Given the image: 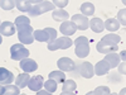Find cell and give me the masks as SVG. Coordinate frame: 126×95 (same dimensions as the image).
<instances>
[{"label":"cell","mask_w":126,"mask_h":95,"mask_svg":"<svg viewBox=\"0 0 126 95\" xmlns=\"http://www.w3.org/2000/svg\"><path fill=\"white\" fill-rule=\"evenodd\" d=\"M122 3H124V4H125V5H126V0H124V1H122Z\"/></svg>","instance_id":"cell-40"},{"label":"cell","mask_w":126,"mask_h":95,"mask_svg":"<svg viewBox=\"0 0 126 95\" xmlns=\"http://www.w3.org/2000/svg\"><path fill=\"white\" fill-rule=\"evenodd\" d=\"M102 42H107V43H111V45H117L119 42L121 41L120 36L119 34H106V36H103Z\"/></svg>","instance_id":"cell-26"},{"label":"cell","mask_w":126,"mask_h":95,"mask_svg":"<svg viewBox=\"0 0 126 95\" xmlns=\"http://www.w3.org/2000/svg\"><path fill=\"white\" fill-rule=\"evenodd\" d=\"M119 67V72L122 73V75H126V62H122L117 66Z\"/></svg>","instance_id":"cell-34"},{"label":"cell","mask_w":126,"mask_h":95,"mask_svg":"<svg viewBox=\"0 0 126 95\" xmlns=\"http://www.w3.org/2000/svg\"><path fill=\"white\" fill-rule=\"evenodd\" d=\"M59 30L62 34H64V37H68V36H72L76 33L77 30V27L76 24L72 22V20H67V22H63L59 27Z\"/></svg>","instance_id":"cell-11"},{"label":"cell","mask_w":126,"mask_h":95,"mask_svg":"<svg viewBox=\"0 0 126 95\" xmlns=\"http://www.w3.org/2000/svg\"><path fill=\"white\" fill-rule=\"evenodd\" d=\"M19 66L25 73H30V72H34L38 69V63L32 58H24L23 61H20Z\"/></svg>","instance_id":"cell-10"},{"label":"cell","mask_w":126,"mask_h":95,"mask_svg":"<svg viewBox=\"0 0 126 95\" xmlns=\"http://www.w3.org/2000/svg\"><path fill=\"white\" fill-rule=\"evenodd\" d=\"M73 45V42L69 37H59L52 43H49L47 47L49 51H57V49H67Z\"/></svg>","instance_id":"cell-6"},{"label":"cell","mask_w":126,"mask_h":95,"mask_svg":"<svg viewBox=\"0 0 126 95\" xmlns=\"http://www.w3.org/2000/svg\"><path fill=\"white\" fill-rule=\"evenodd\" d=\"M90 27L94 33H101V32L105 29V23L100 18H92L90 20Z\"/></svg>","instance_id":"cell-18"},{"label":"cell","mask_w":126,"mask_h":95,"mask_svg":"<svg viewBox=\"0 0 126 95\" xmlns=\"http://www.w3.org/2000/svg\"><path fill=\"white\" fill-rule=\"evenodd\" d=\"M37 95H38V94H37Z\"/></svg>","instance_id":"cell-44"},{"label":"cell","mask_w":126,"mask_h":95,"mask_svg":"<svg viewBox=\"0 0 126 95\" xmlns=\"http://www.w3.org/2000/svg\"><path fill=\"white\" fill-rule=\"evenodd\" d=\"M52 17H53L54 20H57V22H67L68 18H69V14L66 12V10L63 9H58V10H54L53 14H52Z\"/></svg>","instance_id":"cell-22"},{"label":"cell","mask_w":126,"mask_h":95,"mask_svg":"<svg viewBox=\"0 0 126 95\" xmlns=\"http://www.w3.org/2000/svg\"><path fill=\"white\" fill-rule=\"evenodd\" d=\"M119 95H126V88H124V89H121V91L119 93Z\"/></svg>","instance_id":"cell-38"},{"label":"cell","mask_w":126,"mask_h":95,"mask_svg":"<svg viewBox=\"0 0 126 95\" xmlns=\"http://www.w3.org/2000/svg\"><path fill=\"white\" fill-rule=\"evenodd\" d=\"M120 57H121V60H122L124 62H126V51H125V49L120 52Z\"/></svg>","instance_id":"cell-35"},{"label":"cell","mask_w":126,"mask_h":95,"mask_svg":"<svg viewBox=\"0 0 126 95\" xmlns=\"http://www.w3.org/2000/svg\"><path fill=\"white\" fill-rule=\"evenodd\" d=\"M54 4L52 1H37L34 4V6L30 9V12L28 14H30L32 17H37V15H40L46 12H49V10H53L54 9Z\"/></svg>","instance_id":"cell-4"},{"label":"cell","mask_w":126,"mask_h":95,"mask_svg":"<svg viewBox=\"0 0 126 95\" xmlns=\"http://www.w3.org/2000/svg\"><path fill=\"white\" fill-rule=\"evenodd\" d=\"M90 42L86 37H78L75 41V45H76V49H75V53L77 55V57L79 58H85L86 56L90 55Z\"/></svg>","instance_id":"cell-3"},{"label":"cell","mask_w":126,"mask_h":95,"mask_svg":"<svg viewBox=\"0 0 126 95\" xmlns=\"http://www.w3.org/2000/svg\"><path fill=\"white\" fill-rule=\"evenodd\" d=\"M57 66L63 72H72V71H75L76 67H77L75 61L71 60L69 57H61L57 61Z\"/></svg>","instance_id":"cell-8"},{"label":"cell","mask_w":126,"mask_h":95,"mask_svg":"<svg viewBox=\"0 0 126 95\" xmlns=\"http://www.w3.org/2000/svg\"><path fill=\"white\" fill-rule=\"evenodd\" d=\"M86 95H96V94H94V91H90V93H87Z\"/></svg>","instance_id":"cell-39"},{"label":"cell","mask_w":126,"mask_h":95,"mask_svg":"<svg viewBox=\"0 0 126 95\" xmlns=\"http://www.w3.org/2000/svg\"><path fill=\"white\" fill-rule=\"evenodd\" d=\"M49 93L47 91V90H40V91H38V95H48Z\"/></svg>","instance_id":"cell-36"},{"label":"cell","mask_w":126,"mask_h":95,"mask_svg":"<svg viewBox=\"0 0 126 95\" xmlns=\"http://www.w3.org/2000/svg\"><path fill=\"white\" fill-rule=\"evenodd\" d=\"M117 20L119 23L126 27V9H121L119 10V14H117Z\"/></svg>","instance_id":"cell-32"},{"label":"cell","mask_w":126,"mask_h":95,"mask_svg":"<svg viewBox=\"0 0 126 95\" xmlns=\"http://www.w3.org/2000/svg\"><path fill=\"white\" fill-rule=\"evenodd\" d=\"M81 12L85 17H91L94 14V5L90 1H85L81 5Z\"/></svg>","instance_id":"cell-24"},{"label":"cell","mask_w":126,"mask_h":95,"mask_svg":"<svg viewBox=\"0 0 126 95\" xmlns=\"http://www.w3.org/2000/svg\"><path fill=\"white\" fill-rule=\"evenodd\" d=\"M0 5H1V8L4 10H10L14 6H16V1L15 0H1V1H0Z\"/></svg>","instance_id":"cell-30"},{"label":"cell","mask_w":126,"mask_h":95,"mask_svg":"<svg viewBox=\"0 0 126 95\" xmlns=\"http://www.w3.org/2000/svg\"><path fill=\"white\" fill-rule=\"evenodd\" d=\"M15 28H16L15 24L12 22H3L0 25V33H1V36L10 37L15 33Z\"/></svg>","instance_id":"cell-16"},{"label":"cell","mask_w":126,"mask_h":95,"mask_svg":"<svg viewBox=\"0 0 126 95\" xmlns=\"http://www.w3.org/2000/svg\"><path fill=\"white\" fill-rule=\"evenodd\" d=\"M111 95H119V94H116V93H113V94H111Z\"/></svg>","instance_id":"cell-41"},{"label":"cell","mask_w":126,"mask_h":95,"mask_svg":"<svg viewBox=\"0 0 126 95\" xmlns=\"http://www.w3.org/2000/svg\"><path fill=\"white\" fill-rule=\"evenodd\" d=\"M57 30L54 28H46V29H37L34 30V39L38 42H47V43H52L57 38Z\"/></svg>","instance_id":"cell-1"},{"label":"cell","mask_w":126,"mask_h":95,"mask_svg":"<svg viewBox=\"0 0 126 95\" xmlns=\"http://www.w3.org/2000/svg\"><path fill=\"white\" fill-rule=\"evenodd\" d=\"M35 3L37 1H30V0H16V8L23 13H29Z\"/></svg>","instance_id":"cell-17"},{"label":"cell","mask_w":126,"mask_h":95,"mask_svg":"<svg viewBox=\"0 0 126 95\" xmlns=\"http://www.w3.org/2000/svg\"><path fill=\"white\" fill-rule=\"evenodd\" d=\"M96 48H97V51L100 52V53L109 55V53H112V52L117 51V45H111V43H107V42L100 41L96 45Z\"/></svg>","instance_id":"cell-12"},{"label":"cell","mask_w":126,"mask_h":95,"mask_svg":"<svg viewBox=\"0 0 126 95\" xmlns=\"http://www.w3.org/2000/svg\"><path fill=\"white\" fill-rule=\"evenodd\" d=\"M48 95H52V93H49V94H48Z\"/></svg>","instance_id":"cell-42"},{"label":"cell","mask_w":126,"mask_h":95,"mask_svg":"<svg viewBox=\"0 0 126 95\" xmlns=\"http://www.w3.org/2000/svg\"><path fill=\"white\" fill-rule=\"evenodd\" d=\"M72 22L76 24L77 29H79V30H86L90 27V20L83 14H75L72 17Z\"/></svg>","instance_id":"cell-9"},{"label":"cell","mask_w":126,"mask_h":95,"mask_svg":"<svg viewBox=\"0 0 126 95\" xmlns=\"http://www.w3.org/2000/svg\"><path fill=\"white\" fill-rule=\"evenodd\" d=\"M42 86H44V79H43V76H40V75L33 76L30 79L29 85H28V88L32 91H40Z\"/></svg>","instance_id":"cell-13"},{"label":"cell","mask_w":126,"mask_h":95,"mask_svg":"<svg viewBox=\"0 0 126 95\" xmlns=\"http://www.w3.org/2000/svg\"><path fill=\"white\" fill-rule=\"evenodd\" d=\"M61 95H76L75 93H68V91H62Z\"/></svg>","instance_id":"cell-37"},{"label":"cell","mask_w":126,"mask_h":95,"mask_svg":"<svg viewBox=\"0 0 126 95\" xmlns=\"http://www.w3.org/2000/svg\"><path fill=\"white\" fill-rule=\"evenodd\" d=\"M20 95H25V94H20Z\"/></svg>","instance_id":"cell-43"},{"label":"cell","mask_w":126,"mask_h":95,"mask_svg":"<svg viewBox=\"0 0 126 95\" xmlns=\"http://www.w3.org/2000/svg\"><path fill=\"white\" fill-rule=\"evenodd\" d=\"M14 24H15L16 28H19V27H24V25L30 24V20H29V18L25 17V15H19V17H16Z\"/></svg>","instance_id":"cell-28"},{"label":"cell","mask_w":126,"mask_h":95,"mask_svg":"<svg viewBox=\"0 0 126 95\" xmlns=\"http://www.w3.org/2000/svg\"><path fill=\"white\" fill-rule=\"evenodd\" d=\"M105 28L110 32H116L120 28V23L116 18H109L106 22H105Z\"/></svg>","instance_id":"cell-23"},{"label":"cell","mask_w":126,"mask_h":95,"mask_svg":"<svg viewBox=\"0 0 126 95\" xmlns=\"http://www.w3.org/2000/svg\"><path fill=\"white\" fill-rule=\"evenodd\" d=\"M14 81V75L12 71L6 70L5 67H0V82L3 85H9Z\"/></svg>","instance_id":"cell-15"},{"label":"cell","mask_w":126,"mask_h":95,"mask_svg":"<svg viewBox=\"0 0 126 95\" xmlns=\"http://www.w3.org/2000/svg\"><path fill=\"white\" fill-rule=\"evenodd\" d=\"M30 76L28 75V73H20V75H18V77L15 79V84L18 85V88L19 89H23V88H25V86H28L29 85V81H30Z\"/></svg>","instance_id":"cell-20"},{"label":"cell","mask_w":126,"mask_h":95,"mask_svg":"<svg viewBox=\"0 0 126 95\" xmlns=\"http://www.w3.org/2000/svg\"><path fill=\"white\" fill-rule=\"evenodd\" d=\"M48 77L50 80L57 81L58 84H63L66 81V75H64V72H63V71H52L48 75Z\"/></svg>","instance_id":"cell-25"},{"label":"cell","mask_w":126,"mask_h":95,"mask_svg":"<svg viewBox=\"0 0 126 95\" xmlns=\"http://www.w3.org/2000/svg\"><path fill=\"white\" fill-rule=\"evenodd\" d=\"M44 88H46V90H47L48 93H54V91L57 90V88H58V82L54 81V80L48 79V80L44 82Z\"/></svg>","instance_id":"cell-29"},{"label":"cell","mask_w":126,"mask_h":95,"mask_svg":"<svg viewBox=\"0 0 126 95\" xmlns=\"http://www.w3.org/2000/svg\"><path fill=\"white\" fill-rule=\"evenodd\" d=\"M94 94L96 95H111V91L109 86H97L96 90H94Z\"/></svg>","instance_id":"cell-31"},{"label":"cell","mask_w":126,"mask_h":95,"mask_svg":"<svg viewBox=\"0 0 126 95\" xmlns=\"http://www.w3.org/2000/svg\"><path fill=\"white\" fill-rule=\"evenodd\" d=\"M18 30V38L22 45H32L34 42V29L30 24L19 27L16 28Z\"/></svg>","instance_id":"cell-2"},{"label":"cell","mask_w":126,"mask_h":95,"mask_svg":"<svg viewBox=\"0 0 126 95\" xmlns=\"http://www.w3.org/2000/svg\"><path fill=\"white\" fill-rule=\"evenodd\" d=\"M77 85L76 82L73 80H66L64 82H63V86H62V91H68V93H73L76 90Z\"/></svg>","instance_id":"cell-27"},{"label":"cell","mask_w":126,"mask_h":95,"mask_svg":"<svg viewBox=\"0 0 126 95\" xmlns=\"http://www.w3.org/2000/svg\"><path fill=\"white\" fill-rule=\"evenodd\" d=\"M52 3H53L56 6H58V8H63V6H66L68 4V0H53Z\"/></svg>","instance_id":"cell-33"},{"label":"cell","mask_w":126,"mask_h":95,"mask_svg":"<svg viewBox=\"0 0 126 95\" xmlns=\"http://www.w3.org/2000/svg\"><path fill=\"white\" fill-rule=\"evenodd\" d=\"M1 95H20L19 88L15 85H3L0 90Z\"/></svg>","instance_id":"cell-21"},{"label":"cell","mask_w":126,"mask_h":95,"mask_svg":"<svg viewBox=\"0 0 126 95\" xmlns=\"http://www.w3.org/2000/svg\"><path fill=\"white\" fill-rule=\"evenodd\" d=\"M10 57L12 60H15V61H23L24 58H28L29 56V51L22 45V43H16V45H13L10 47Z\"/></svg>","instance_id":"cell-5"},{"label":"cell","mask_w":126,"mask_h":95,"mask_svg":"<svg viewBox=\"0 0 126 95\" xmlns=\"http://www.w3.org/2000/svg\"><path fill=\"white\" fill-rule=\"evenodd\" d=\"M103 60H106V61L110 63L111 69H116V66L120 65V60H121V57H120V55L116 53V52H112V53L106 55V57H105Z\"/></svg>","instance_id":"cell-19"},{"label":"cell","mask_w":126,"mask_h":95,"mask_svg":"<svg viewBox=\"0 0 126 95\" xmlns=\"http://www.w3.org/2000/svg\"><path fill=\"white\" fill-rule=\"evenodd\" d=\"M110 69H111L110 63L106 60H101L96 63V66H94V73H96L97 76H103L110 71Z\"/></svg>","instance_id":"cell-14"},{"label":"cell","mask_w":126,"mask_h":95,"mask_svg":"<svg viewBox=\"0 0 126 95\" xmlns=\"http://www.w3.org/2000/svg\"><path fill=\"white\" fill-rule=\"evenodd\" d=\"M76 71L78 72V75H81L85 79H91L94 75V67L92 66L91 62H82L79 63V66L76 67Z\"/></svg>","instance_id":"cell-7"}]
</instances>
